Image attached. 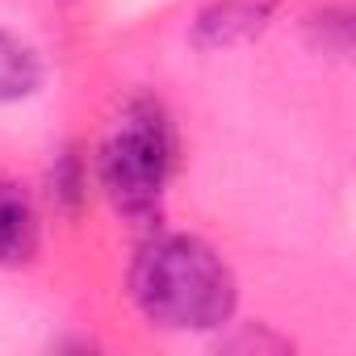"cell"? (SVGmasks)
<instances>
[{
    "mask_svg": "<svg viewBox=\"0 0 356 356\" xmlns=\"http://www.w3.org/2000/svg\"><path fill=\"white\" fill-rule=\"evenodd\" d=\"M42 88V59L30 42L0 30V101H26Z\"/></svg>",
    "mask_w": 356,
    "mask_h": 356,
    "instance_id": "5b68a950",
    "label": "cell"
},
{
    "mask_svg": "<svg viewBox=\"0 0 356 356\" xmlns=\"http://www.w3.org/2000/svg\"><path fill=\"white\" fill-rule=\"evenodd\" d=\"M176 172V126L159 101L134 97L101 143L97 176L118 214L130 222H155Z\"/></svg>",
    "mask_w": 356,
    "mask_h": 356,
    "instance_id": "7a4b0ae2",
    "label": "cell"
},
{
    "mask_svg": "<svg viewBox=\"0 0 356 356\" xmlns=\"http://www.w3.org/2000/svg\"><path fill=\"white\" fill-rule=\"evenodd\" d=\"M38 252V210L30 193L0 176V264H26Z\"/></svg>",
    "mask_w": 356,
    "mask_h": 356,
    "instance_id": "277c9868",
    "label": "cell"
},
{
    "mask_svg": "<svg viewBox=\"0 0 356 356\" xmlns=\"http://www.w3.org/2000/svg\"><path fill=\"white\" fill-rule=\"evenodd\" d=\"M138 314L168 331H218L231 323L239 285L231 264L197 235H151L130 260Z\"/></svg>",
    "mask_w": 356,
    "mask_h": 356,
    "instance_id": "6da1fadb",
    "label": "cell"
},
{
    "mask_svg": "<svg viewBox=\"0 0 356 356\" xmlns=\"http://www.w3.org/2000/svg\"><path fill=\"white\" fill-rule=\"evenodd\" d=\"M310 30H314V42H318L323 51L348 55V47H352V13H348V9L314 13V17H310Z\"/></svg>",
    "mask_w": 356,
    "mask_h": 356,
    "instance_id": "52a82bcc",
    "label": "cell"
},
{
    "mask_svg": "<svg viewBox=\"0 0 356 356\" xmlns=\"http://www.w3.org/2000/svg\"><path fill=\"white\" fill-rule=\"evenodd\" d=\"M277 17V0H210L193 17V47L227 51L264 34Z\"/></svg>",
    "mask_w": 356,
    "mask_h": 356,
    "instance_id": "3957f363",
    "label": "cell"
},
{
    "mask_svg": "<svg viewBox=\"0 0 356 356\" xmlns=\"http://www.w3.org/2000/svg\"><path fill=\"white\" fill-rule=\"evenodd\" d=\"M51 197L55 206H63L67 214H76L84 202H88V168H84V155L76 147L59 151L55 163H51Z\"/></svg>",
    "mask_w": 356,
    "mask_h": 356,
    "instance_id": "8992f818",
    "label": "cell"
}]
</instances>
